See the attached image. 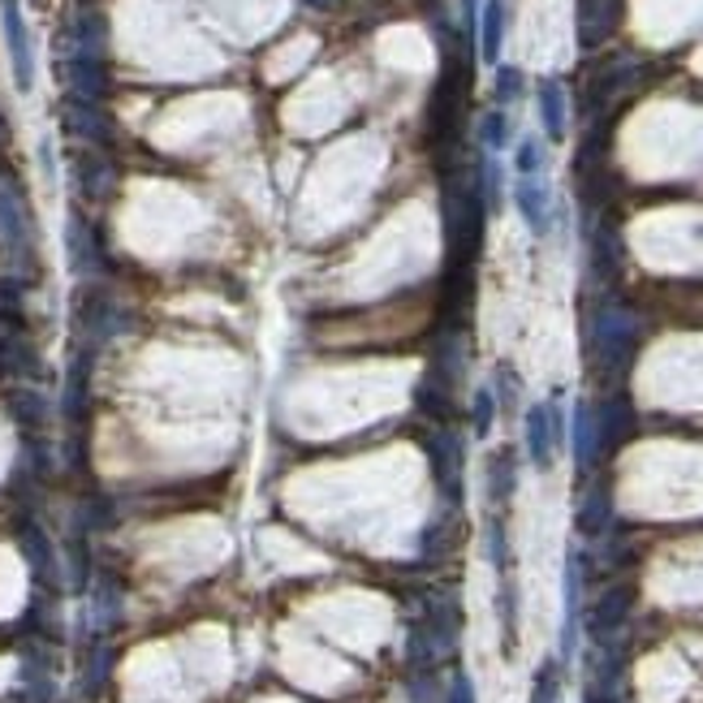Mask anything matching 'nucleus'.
Returning <instances> with one entry per match:
<instances>
[{"label":"nucleus","instance_id":"nucleus-15","mask_svg":"<svg viewBox=\"0 0 703 703\" xmlns=\"http://www.w3.org/2000/svg\"><path fill=\"white\" fill-rule=\"evenodd\" d=\"M466 13H475V0H466Z\"/></svg>","mask_w":703,"mask_h":703},{"label":"nucleus","instance_id":"nucleus-6","mask_svg":"<svg viewBox=\"0 0 703 703\" xmlns=\"http://www.w3.org/2000/svg\"><path fill=\"white\" fill-rule=\"evenodd\" d=\"M514 199H518L522 220H527L535 233H549V191H544L535 177H522L518 191H514Z\"/></svg>","mask_w":703,"mask_h":703},{"label":"nucleus","instance_id":"nucleus-13","mask_svg":"<svg viewBox=\"0 0 703 703\" xmlns=\"http://www.w3.org/2000/svg\"><path fill=\"white\" fill-rule=\"evenodd\" d=\"M484 142H488L493 151L505 142V117H500V113H488V117H484Z\"/></svg>","mask_w":703,"mask_h":703},{"label":"nucleus","instance_id":"nucleus-12","mask_svg":"<svg viewBox=\"0 0 703 703\" xmlns=\"http://www.w3.org/2000/svg\"><path fill=\"white\" fill-rule=\"evenodd\" d=\"M475 431H480V436L493 431V393H488V389L475 397Z\"/></svg>","mask_w":703,"mask_h":703},{"label":"nucleus","instance_id":"nucleus-10","mask_svg":"<svg viewBox=\"0 0 703 703\" xmlns=\"http://www.w3.org/2000/svg\"><path fill=\"white\" fill-rule=\"evenodd\" d=\"M531 703H557V669H553V665H544V669H540Z\"/></svg>","mask_w":703,"mask_h":703},{"label":"nucleus","instance_id":"nucleus-1","mask_svg":"<svg viewBox=\"0 0 703 703\" xmlns=\"http://www.w3.org/2000/svg\"><path fill=\"white\" fill-rule=\"evenodd\" d=\"M445 238H449V255L458 264H471L484 242V199L466 182H453L445 191Z\"/></svg>","mask_w":703,"mask_h":703},{"label":"nucleus","instance_id":"nucleus-2","mask_svg":"<svg viewBox=\"0 0 703 703\" xmlns=\"http://www.w3.org/2000/svg\"><path fill=\"white\" fill-rule=\"evenodd\" d=\"M466 78L471 73L462 66H445L440 82H436V95H431V139L445 142V139H458L462 130V113H466Z\"/></svg>","mask_w":703,"mask_h":703},{"label":"nucleus","instance_id":"nucleus-7","mask_svg":"<svg viewBox=\"0 0 703 703\" xmlns=\"http://www.w3.org/2000/svg\"><path fill=\"white\" fill-rule=\"evenodd\" d=\"M540 117H544L549 139H562L565 135V91H562V82H553V78L540 82Z\"/></svg>","mask_w":703,"mask_h":703},{"label":"nucleus","instance_id":"nucleus-14","mask_svg":"<svg viewBox=\"0 0 703 703\" xmlns=\"http://www.w3.org/2000/svg\"><path fill=\"white\" fill-rule=\"evenodd\" d=\"M449 703H475V691H471V682H466V678H458V682H453V700Z\"/></svg>","mask_w":703,"mask_h":703},{"label":"nucleus","instance_id":"nucleus-11","mask_svg":"<svg viewBox=\"0 0 703 703\" xmlns=\"http://www.w3.org/2000/svg\"><path fill=\"white\" fill-rule=\"evenodd\" d=\"M518 91H522V70H514V66H505V70L496 73V95L509 104V100H518Z\"/></svg>","mask_w":703,"mask_h":703},{"label":"nucleus","instance_id":"nucleus-8","mask_svg":"<svg viewBox=\"0 0 703 703\" xmlns=\"http://www.w3.org/2000/svg\"><path fill=\"white\" fill-rule=\"evenodd\" d=\"M500 39H505V0H488L484 4V31H480V53L484 61L500 57Z\"/></svg>","mask_w":703,"mask_h":703},{"label":"nucleus","instance_id":"nucleus-4","mask_svg":"<svg viewBox=\"0 0 703 703\" xmlns=\"http://www.w3.org/2000/svg\"><path fill=\"white\" fill-rule=\"evenodd\" d=\"M622 22V0H578V44L600 48Z\"/></svg>","mask_w":703,"mask_h":703},{"label":"nucleus","instance_id":"nucleus-9","mask_svg":"<svg viewBox=\"0 0 703 703\" xmlns=\"http://www.w3.org/2000/svg\"><path fill=\"white\" fill-rule=\"evenodd\" d=\"M514 164H518V173H522V177H535V169L544 164V151H540V142L522 139V147H518V160H514Z\"/></svg>","mask_w":703,"mask_h":703},{"label":"nucleus","instance_id":"nucleus-3","mask_svg":"<svg viewBox=\"0 0 703 703\" xmlns=\"http://www.w3.org/2000/svg\"><path fill=\"white\" fill-rule=\"evenodd\" d=\"M0 18H4V39H9V57H13V78L22 91H31L35 82V57H31V35L22 26L18 0H0Z\"/></svg>","mask_w":703,"mask_h":703},{"label":"nucleus","instance_id":"nucleus-5","mask_svg":"<svg viewBox=\"0 0 703 703\" xmlns=\"http://www.w3.org/2000/svg\"><path fill=\"white\" fill-rule=\"evenodd\" d=\"M553 415H549V406H531L527 411V449H531V462L544 471V466H553Z\"/></svg>","mask_w":703,"mask_h":703}]
</instances>
